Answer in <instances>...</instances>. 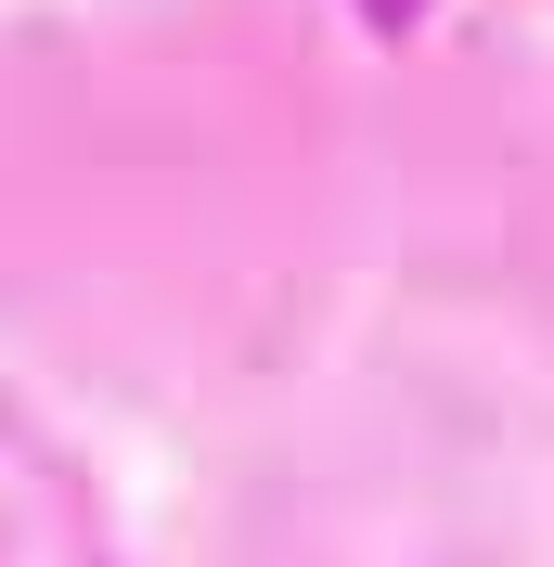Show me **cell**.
<instances>
[{
	"instance_id": "6da1fadb",
	"label": "cell",
	"mask_w": 554,
	"mask_h": 567,
	"mask_svg": "<svg viewBox=\"0 0 554 567\" xmlns=\"http://www.w3.org/2000/svg\"><path fill=\"white\" fill-rule=\"evenodd\" d=\"M387 13H413V0H387Z\"/></svg>"
}]
</instances>
